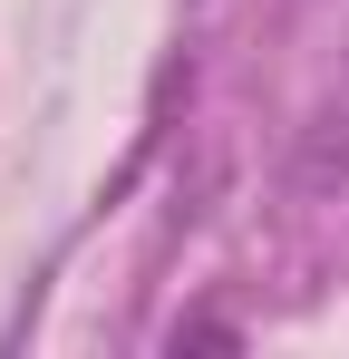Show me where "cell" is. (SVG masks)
I'll return each instance as SVG.
<instances>
[{"mask_svg":"<svg viewBox=\"0 0 349 359\" xmlns=\"http://www.w3.org/2000/svg\"><path fill=\"white\" fill-rule=\"evenodd\" d=\"M233 340H242V330L214 320V311H194V320H174V330H165V350H233Z\"/></svg>","mask_w":349,"mask_h":359,"instance_id":"6da1fadb","label":"cell"}]
</instances>
